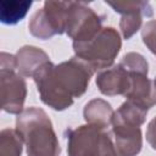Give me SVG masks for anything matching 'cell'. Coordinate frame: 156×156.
<instances>
[{"mask_svg":"<svg viewBox=\"0 0 156 156\" xmlns=\"http://www.w3.org/2000/svg\"><path fill=\"white\" fill-rule=\"evenodd\" d=\"M93 73L84 61L74 56L58 65L46 62L35 72L33 79L41 101L54 110L62 111L73 104L74 98L85 93Z\"/></svg>","mask_w":156,"mask_h":156,"instance_id":"6da1fadb","label":"cell"},{"mask_svg":"<svg viewBox=\"0 0 156 156\" xmlns=\"http://www.w3.org/2000/svg\"><path fill=\"white\" fill-rule=\"evenodd\" d=\"M28 156H60L61 149L52 123L43 108L32 106L23 110L16 119Z\"/></svg>","mask_w":156,"mask_h":156,"instance_id":"7a4b0ae2","label":"cell"},{"mask_svg":"<svg viewBox=\"0 0 156 156\" xmlns=\"http://www.w3.org/2000/svg\"><path fill=\"white\" fill-rule=\"evenodd\" d=\"M147 110L133 104L123 102L112 116V134L115 147L122 156H135L141 150L143 139L140 126L145 122Z\"/></svg>","mask_w":156,"mask_h":156,"instance_id":"3957f363","label":"cell"},{"mask_svg":"<svg viewBox=\"0 0 156 156\" xmlns=\"http://www.w3.org/2000/svg\"><path fill=\"white\" fill-rule=\"evenodd\" d=\"M121 37L113 27H102L90 40L73 43L76 57L84 61L94 72L108 68L121 50Z\"/></svg>","mask_w":156,"mask_h":156,"instance_id":"277c9868","label":"cell"},{"mask_svg":"<svg viewBox=\"0 0 156 156\" xmlns=\"http://www.w3.org/2000/svg\"><path fill=\"white\" fill-rule=\"evenodd\" d=\"M68 156H116L115 144L106 128L84 124L67 130Z\"/></svg>","mask_w":156,"mask_h":156,"instance_id":"5b68a950","label":"cell"},{"mask_svg":"<svg viewBox=\"0 0 156 156\" xmlns=\"http://www.w3.org/2000/svg\"><path fill=\"white\" fill-rule=\"evenodd\" d=\"M71 1L44 2V6L37 10L28 23L32 35L39 39H49L52 35L66 33Z\"/></svg>","mask_w":156,"mask_h":156,"instance_id":"8992f818","label":"cell"},{"mask_svg":"<svg viewBox=\"0 0 156 156\" xmlns=\"http://www.w3.org/2000/svg\"><path fill=\"white\" fill-rule=\"evenodd\" d=\"M101 18L84 2L71 1L66 34L73 43H83L94 38L101 30Z\"/></svg>","mask_w":156,"mask_h":156,"instance_id":"52a82bcc","label":"cell"},{"mask_svg":"<svg viewBox=\"0 0 156 156\" xmlns=\"http://www.w3.org/2000/svg\"><path fill=\"white\" fill-rule=\"evenodd\" d=\"M27 95V85L23 77L15 68H0V98L1 108L9 113L20 115Z\"/></svg>","mask_w":156,"mask_h":156,"instance_id":"ba28073f","label":"cell"},{"mask_svg":"<svg viewBox=\"0 0 156 156\" xmlns=\"http://www.w3.org/2000/svg\"><path fill=\"white\" fill-rule=\"evenodd\" d=\"M127 69V68H126ZM129 89L126 93L128 101L149 111L156 105V87L152 80L147 78V73L141 71H129Z\"/></svg>","mask_w":156,"mask_h":156,"instance_id":"9c48e42d","label":"cell"},{"mask_svg":"<svg viewBox=\"0 0 156 156\" xmlns=\"http://www.w3.org/2000/svg\"><path fill=\"white\" fill-rule=\"evenodd\" d=\"M129 72L121 63L112 68L101 71L96 77L99 90L108 96L126 95L129 89Z\"/></svg>","mask_w":156,"mask_h":156,"instance_id":"30bf717a","label":"cell"},{"mask_svg":"<svg viewBox=\"0 0 156 156\" xmlns=\"http://www.w3.org/2000/svg\"><path fill=\"white\" fill-rule=\"evenodd\" d=\"M16 69L22 77H33L35 72L46 62H49V56L45 51L37 46H23L15 55Z\"/></svg>","mask_w":156,"mask_h":156,"instance_id":"8fae6325","label":"cell"},{"mask_svg":"<svg viewBox=\"0 0 156 156\" xmlns=\"http://www.w3.org/2000/svg\"><path fill=\"white\" fill-rule=\"evenodd\" d=\"M113 110L111 105L102 99H93L84 107V118L89 124L108 127L112 122Z\"/></svg>","mask_w":156,"mask_h":156,"instance_id":"7c38bea8","label":"cell"},{"mask_svg":"<svg viewBox=\"0 0 156 156\" xmlns=\"http://www.w3.org/2000/svg\"><path fill=\"white\" fill-rule=\"evenodd\" d=\"M32 1H0V21L5 24H16L27 15Z\"/></svg>","mask_w":156,"mask_h":156,"instance_id":"4fadbf2b","label":"cell"},{"mask_svg":"<svg viewBox=\"0 0 156 156\" xmlns=\"http://www.w3.org/2000/svg\"><path fill=\"white\" fill-rule=\"evenodd\" d=\"M23 140L16 129H2L0 133V156H21Z\"/></svg>","mask_w":156,"mask_h":156,"instance_id":"5bb4252c","label":"cell"},{"mask_svg":"<svg viewBox=\"0 0 156 156\" xmlns=\"http://www.w3.org/2000/svg\"><path fill=\"white\" fill-rule=\"evenodd\" d=\"M144 16L146 15L141 11H132L122 15L119 21V28L124 39H129L134 33H136L138 29H140Z\"/></svg>","mask_w":156,"mask_h":156,"instance_id":"9a60e30c","label":"cell"},{"mask_svg":"<svg viewBox=\"0 0 156 156\" xmlns=\"http://www.w3.org/2000/svg\"><path fill=\"white\" fill-rule=\"evenodd\" d=\"M106 4L121 15L130 11H144L149 17L152 16V7L146 1H106Z\"/></svg>","mask_w":156,"mask_h":156,"instance_id":"2e32d148","label":"cell"},{"mask_svg":"<svg viewBox=\"0 0 156 156\" xmlns=\"http://www.w3.org/2000/svg\"><path fill=\"white\" fill-rule=\"evenodd\" d=\"M141 38L147 49L156 55V20H151L145 23L141 30Z\"/></svg>","mask_w":156,"mask_h":156,"instance_id":"e0dca14e","label":"cell"},{"mask_svg":"<svg viewBox=\"0 0 156 156\" xmlns=\"http://www.w3.org/2000/svg\"><path fill=\"white\" fill-rule=\"evenodd\" d=\"M146 140L151 145L152 149L156 150V117L152 118L146 129Z\"/></svg>","mask_w":156,"mask_h":156,"instance_id":"ac0fdd59","label":"cell"},{"mask_svg":"<svg viewBox=\"0 0 156 156\" xmlns=\"http://www.w3.org/2000/svg\"><path fill=\"white\" fill-rule=\"evenodd\" d=\"M154 84H155V87H156V78L154 79Z\"/></svg>","mask_w":156,"mask_h":156,"instance_id":"d6986e66","label":"cell"},{"mask_svg":"<svg viewBox=\"0 0 156 156\" xmlns=\"http://www.w3.org/2000/svg\"><path fill=\"white\" fill-rule=\"evenodd\" d=\"M116 156H122V155H119V154H118V152H117V154H116Z\"/></svg>","mask_w":156,"mask_h":156,"instance_id":"ffe728a7","label":"cell"}]
</instances>
